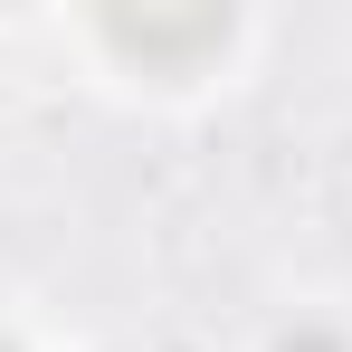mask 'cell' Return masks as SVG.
I'll return each instance as SVG.
<instances>
[{
    "label": "cell",
    "instance_id": "cell-1",
    "mask_svg": "<svg viewBox=\"0 0 352 352\" xmlns=\"http://www.w3.org/2000/svg\"><path fill=\"white\" fill-rule=\"evenodd\" d=\"M105 38L143 67H190L210 48H229V10H105Z\"/></svg>",
    "mask_w": 352,
    "mask_h": 352
},
{
    "label": "cell",
    "instance_id": "cell-2",
    "mask_svg": "<svg viewBox=\"0 0 352 352\" xmlns=\"http://www.w3.org/2000/svg\"><path fill=\"white\" fill-rule=\"evenodd\" d=\"M276 352H343V343H333V333H286Z\"/></svg>",
    "mask_w": 352,
    "mask_h": 352
},
{
    "label": "cell",
    "instance_id": "cell-3",
    "mask_svg": "<svg viewBox=\"0 0 352 352\" xmlns=\"http://www.w3.org/2000/svg\"><path fill=\"white\" fill-rule=\"evenodd\" d=\"M0 352H10V343H0Z\"/></svg>",
    "mask_w": 352,
    "mask_h": 352
}]
</instances>
